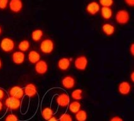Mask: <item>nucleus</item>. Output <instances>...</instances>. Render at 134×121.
I'll return each instance as SVG.
<instances>
[{
  "instance_id": "obj_24",
  "label": "nucleus",
  "mask_w": 134,
  "mask_h": 121,
  "mask_svg": "<svg viewBox=\"0 0 134 121\" xmlns=\"http://www.w3.org/2000/svg\"><path fill=\"white\" fill-rule=\"evenodd\" d=\"M82 94H83V90L81 88H77V89L74 90V91L71 93V97L76 101H79L82 98Z\"/></svg>"
},
{
  "instance_id": "obj_11",
  "label": "nucleus",
  "mask_w": 134,
  "mask_h": 121,
  "mask_svg": "<svg viewBox=\"0 0 134 121\" xmlns=\"http://www.w3.org/2000/svg\"><path fill=\"white\" fill-rule=\"evenodd\" d=\"M61 85L62 87H64L65 89L71 90L76 85V79L72 75L65 76L63 77L61 80Z\"/></svg>"
},
{
  "instance_id": "obj_9",
  "label": "nucleus",
  "mask_w": 134,
  "mask_h": 121,
  "mask_svg": "<svg viewBox=\"0 0 134 121\" xmlns=\"http://www.w3.org/2000/svg\"><path fill=\"white\" fill-rule=\"evenodd\" d=\"M35 73L39 75H44L49 70V64L46 60L40 59L34 66Z\"/></svg>"
},
{
  "instance_id": "obj_25",
  "label": "nucleus",
  "mask_w": 134,
  "mask_h": 121,
  "mask_svg": "<svg viewBox=\"0 0 134 121\" xmlns=\"http://www.w3.org/2000/svg\"><path fill=\"white\" fill-rule=\"evenodd\" d=\"M98 3L102 7L108 8H111L114 4V1L113 0H100Z\"/></svg>"
},
{
  "instance_id": "obj_14",
  "label": "nucleus",
  "mask_w": 134,
  "mask_h": 121,
  "mask_svg": "<svg viewBox=\"0 0 134 121\" xmlns=\"http://www.w3.org/2000/svg\"><path fill=\"white\" fill-rule=\"evenodd\" d=\"M11 59H12V62L15 64L16 65H20L22 64L25 61L26 56L24 52H21L20 51H15L13 52L11 56Z\"/></svg>"
},
{
  "instance_id": "obj_12",
  "label": "nucleus",
  "mask_w": 134,
  "mask_h": 121,
  "mask_svg": "<svg viewBox=\"0 0 134 121\" xmlns=\"http://www.w3.org/2000/svg\"><path fill=\"white\" fill-rule=\"evenodd\" d=\"M101 6L98 1H91L87 4L86 11L89 15L94 16L100 12Z\"/></svg>"
},
{
  "instance_id": "obj_15",
  "label": "nucleus",
  "mask_w": 134,
  "mask_h": 121,
  "mask_svg": "<svg viewBox=\"0 0 134 121\" xmlns=\"http://www.w3.org/2000/svg\"><path fill=\"white\" fill-rule=\"evenodd\" d=\"M9 8L14 13H19L23 8V3L21 0H11L9 1Z\"/></svg>"
},
{
  "instance_id": "obj_8",
  "label": "nucleus",
  "mask_w": 134,
  "mask_h": 121,
  "mask_svg": "<svg viewBox=\"0 0 134 121\" xmlns=\"http://www.w3.org/2000/svg\"><path fill=\"white\" fill-rule=\"evenodd\" d=\"M55 102L58 106L62 108H65L68 107L71 102V99L69 95L66 93H61L56 97Z\"/></svg>"
},
{
  "instance_id": "obj_6",
  "label": "nucleus",
  "mask_w": 134,
  "mask_h": 121,
  "mask_svg": "<svg viewBox=\"0 0 134 121\" xmlns=\"http://www.w3.org/2000/svg\"><path fill=\"white\" fill-rule=\"evenodd\" d=\"M8 94L11 97L21 100L25 95L24 90L20 85H14L8 90Z\"/></svg>"
},
{
  "instance_id": "obj_37",
  "label": "nucleus",
  "mask_w": 134,
  "mask_h": 121,
  "mask_svg": "<svg viewBox=\"0 0 134 121\" xmlns=\"http://www.w3.org/2000/svg\"><path fill=\"white\" fill-rule=\"evenodd\" d=\"M2 34H3V28L1 27V25H0V36L2 35Z\"/></svg>"
},
{
  "instance_id": "obj_35",
  "label": "nucleus",
  "mask_w": 134,
  "mask_h": 121,
  "mask_svg": "<svg viewBox=\"0 0 134 121\" xmlns=\"http://www.w3.org/2000/svg\"><path fill=\"white\" fill-rule=\"evenodd\" d=\"M4 107V104L2 102V101L0 100V112H1V111H3Z\"/></svg>"
},
{
  "instance_id": "obj_28",
  "label": "nucleus",
  "mask_w": 134,
  "mask_h": 121,
  "mask_svg": "<svg viewBox=\"0 0 134 121\" xmlns=\"http://www.w3.org/2000/svg\"><path fill=\"white\" fill-rule=\"evenodd\" d=\"M8 0H0V10H4L8 7Z\"/></svg>"
},
{
  "instance_id": "obj_5",
  "label": "nucleus",
  "mask_w": 134,
  "mask_h": 121,
  "mask_svg": "<svg viewBox=\"0 0 134 121\" xmlns=\"http://www.w3.org/2000/svg\"><path fill=\"white\" fill-rule=\"evenodd\" d=\"M74 67L78 71H85L88 66V59L85 55H80L74 59Z\"/></svg>"
},
{
  "instance_id": "obj_19",
  "label": "nucleus",
  "mask_w": 134,
  "mask_h": 121,
  "mask_svg": "<svg viewBox=\"0 0 134 121\" xmlns=\"http://www.w3.org/2000/svg\"><path fill=\"white\" fill-rule=\"evenodd\" d=\"M100 13L103 19L108 20L112 18L113 13L111 8L102 7L100 9Z\"/></svg>"
},
{
  "instance_id": "obj_23",
  "label": "nucleus",
  "mask_w": 134,
  "mask_h": 121,
  "mask_svg": "<svg viewBox=\"0 0 134 121\" xmlns=\"http://www.w3.org/2000/svg\"><path fill=\"white\" fill-rule=\"evenodd\" d=\"M76 121H86L88 119V114L85 110H81L75 114Z\"/></svg>"
},
{
  "instance_id": "obj_3",
  "label": "nucleus",
  "mask_w": 134,
  "mask_h": 121,
  "mask_svg": "<svg viewBox=\"0 0 134 121\" xmlns=\"http://www.w3.org/2000/svg\"><path fill=\"white\" fill-rule=\"evenodd\" d=\"M21 100L11 97L7 98L4 103V106L7 109L11 111H18L21 107Z\"/></svg>"
},
{
  "instance_id": "obj_4",
  "label": "nucleus",
  "mask_w": 134,
  "mask_h": 121,
  "mask_svg": "<svg viewBox=\"0 0 134 121\" xmlns=\"http://www.w3.org/2000/svg\"><path fill=\"white\" fill-rule=\"evenodd\" d=\"M130 15L129 12L125 9H121L116 12L115 15V20L120 25H126L129 22Z\"/></svg>"
},
{
  "instance_id": "obj_20",
  "label": "nucleus",
  "mask_w": 134,
  "mask_h": 121,
  "mask_svg": "<svg viewBox=\"0 0 134 121\" xmlns=\"http://www.w3.org/2000/svg\"><path fill=\"white\" fill-rule=\"evenodd\" d=\"M41 115L44 120H48L54 116V112L52 108L49 107H46L42 108L41 111Z\"/></svg>"
},
{
  "instance_id": "obj_17",
  "label": "nucleus",
  "mask_w": 134,
  "mask_h": 121,
  "mask_svg": "<svg viewBox=\"0 0 134 121\" xmlns=\"http://www.w3.org/2000/svg\"><path fill=\"white\" fill-rule=\"evenodd\" d=\"M41 59V55L36 50H31L28 54V60L32 64H35Z\"/></svg>"
},
{
  "instance_id": "obj_32",
  "label": "nucleus",
  "mask_w": 134,
  "mask_h": 121,
  "mask_svg": "<svg viewBox=\"0 0 134 121\" xmlns=\"http://www.w3.org/2000/svg\"><path fill=\"white\" fill-rule=\"evenodd\" d=\"M129 52H130L131 56H134V43L133 42L130 44V47H129Z\"/></svg>"
},
{
  "instance_id": "obj_13",
  "label": "nucleus",
  "mask_w": 134,
  "mask_h": 121,
  "mask_svg": "<svg viewBox=\"0 0 134 121\" xmlns=\"http://www.w3.org/2000/svg\"><path fill=\"white\" fill-rule=\"evenodd\" d=\"M132 91V85L127 81H122L118 85V91L122 95H128Z\"/></svg>"
},
{
  "instance_id": "obj_26",
  "label": "nucleus",
  "mask_w": 134,
  "mask_h": 121,
  "mask_svg": "<svg viewBox=\"0 0 134 121\" xmlns=\"http://www.w3.org/2000/svg\"><path fill=\"white\" fill-rule=\"evenodd\" d=\"M59 121H73V119L69 114L64 113L60 116Z\"/></svg>"
},
{
  "instance_id": "obj_18",
  "label": "nucleus",
  "mask_w": 134,
  "mask_h": 121,
  "mask_svg": "<svg viewBox=\"0 0 134 121\" xmlns=\"http://www.w3.org/2000/svg\"><path fill=\"white\" fill-rule=\"evenodd\" d=\"M43 35H44V32H43L42 29H34L31 33V38H32L33 41L35 42H38L42 39Z\"/></svg>"
},
{
  "instance_id": "obj_16",
  "label": "nucleus",
  "mask_w": 134,
  "mask_h": 121,
  "mask_svg": "<svg viewBox=\"0 0 134 121\" xmlns=\"http://www.w3.org/2000/svg\"><path fill=\"white\" fill-rule=\"evenodd\" d=\"M102 30L103 33L108 37L112 36L115 33L116 28L114 25L111 23H104L102 26Z\"/></svg>"
},
{
  "instance_id": "obj_34",
  "label": "nucleus",
  "mask_w": 134,
  "mask_h": 121,
  "mask_svg": "<svg viewBox=\"0 0 134 121\" xmlns=\"http://www.w3.org/2000/svg\"><path fill=\"white\" fill-rule=\"evenodd\" d=\"M47 121H59V119H57V117H55V116H53V117H52L51 118V119H49V120H47Z\"/></svg>"
},
{
  "instance_id": "obj_10",
  "label": "nucleus",
  "mask_w": 134,
  "mask_h": 121,
  "mask_svg": "<svg viewBox=\"0 0 134 121\" xmlns=\"http://www.w3.org/2000/svg\"><path fill=\"white\" fill-rule=\"evenodd\" d=\"M25 95L29 98H34L38 94V88L37 85L33 83H29L25 85L24 88Z\"/></svg>"
},
{
  "instance_id": "obj_27",
  "label": "nucleus",
  "mask_w": 134,
  "mask_h": 121,
  "mask_svg": "<svg viewBox=\"0 0 134 121\" xmlns=\"http://www.w3.org/2000/svg\"><path fill=\"white\" fill-rule=\"evenodd\" d=\"M4 121H19V119L16 114H9L4 118Z\"/></svg>"
},
{
  "instance_id": "obj_33",
  "label": "nucleus",
  "mask_w": 134,
  "mask_h": 121,
  "mask_svg": "<svg viewBox=\"0 0 134 121\" xmlns=\"http://www.w3.org/2000/svg\"><path fill=\"white\" fill-rule=\"evenodd\" d=\"M130 78L132 82H134V71H132L130 74Z\"/></svg>"
},
{
  "instance_id": "obj_30",
  "label": "nucleus",
  "mask_w": 134,
  "mask_h": 121,
  "mask_svg": "<svg viewBox=\"0 0 134 121\" xmlns=\"http://www.w3.org/2000/svg\"><path fill=\"white\" fill-rule=\"evenodd\" d=\"M6 97V92L3 88H0V100H2Z\"/></svg>"
},
{
  "instance_id": "obj_22",
  "label": "nucleus",
  "mask_w": 134,
  "mask_h": 121,
  "mask_svg": "<svg viewBox=\"0 0 134 121\" xmlns=\"http://www.w3.org/2000/svg\"><path fill=\"white\" fill-rule=\"evenodd\" d=\"M68 107H69V111L74 114L81 109V104L79 101L74 100L72 102H70Z\"/></svg>"
},
{
  "instance_id": "obj_36",
  "label": "nucleus",
  "mask_w": 134,
  "mask_h": 121,
  "mask_svg": "<svg viewBox=\"0 0 134 121\" xmlns=\"http://www.w3.org/2000/svg\"><path fill=\"white\" fill-rule=\"evenodd\" d=\"M3 65V60L1 59V57H0V70H1V69H2Z\"/></svg>"
},
{
  "instance_id": "obj_21",
  "label": "nucleus",
  "mask_w": 134,
  "mask_h": 121,
  "mask_svg": "<svg viewBox=\"0 0 134 121\" xmlns=\"http://www.w3.org/2000/svg\"><path fill=\"white\" fill-rule=\"evenodd\" d=\"M31 43L29 40L23 39L20 42L18 45V49L20 51L23 52H27L30 49Z\"/></svg>"
},
{
  "instance_id": "obj_1",
  "label": "nucleus",
  "mask_w": 134,
  "mask_h": 121,
  "mask_svg": "<svg viewBox=\"0 0 134 121\" xmlns=\"http://www.w3.org/2000/svg\"><path fill=\"white\" fill-rule=\"evenodd\" d=\"M16 44L13 38L6 37L0 40V49L5 53H10L15 50Z\"/></svg>"
},
{
  "instance_id": "obj_29",
  "label": "nucleus",
  "mask_w": 134,
  "mask_h": 121,
  "mask_svg": "<svg viewBox=\"0 0 134 121\" xmlns=\"http://www.w3.org/2000/svg\"><path fill=\"white\" fill-rule=\"evenodd\" d=\"M109 121H124V119L119 116H115L110 118Z\"/></svg>"
},
{
  "instance_id": "obj_31",
  "label": "nucleus",
  "mask_w": 134,
  "mask_h": 121,
  "mask_svg": "<svg viewBox=\"0 0 134 121\" xmlns=\"http://www.w3.org/2000/svg\"><path fill=\"white\" fill-rule=\"evenodd\" d=\"M125 3L130 7H134V1L133 0H125Z\"/></svg>"
},
{
  "instance_id": "obj_2",
  "label": "nucleus",
  "mask_w": 134,
  "mask_h": 121,
  "mask_svg": "<svg viewBox=\"0 0 134 121\" xmlns=\"http://www.w3.org/2000/svg\"><path fill=\"white\" fill-rule=\"evenodd\" d=\"M40 50L44 54H51L55 49V43L52 39L49 38L42 40L40 44Z\"/></svg>"
},
{
  "instance_id": "obj_7",
  "label": "nucleus",
  "mask_w": 134,
  "mask_h": 121,
  "mask_svg": "<svg viewBox=\"0 0 134 121\" xmlns=\"http://www.w3.org/2000/svg\"><path fill=\"white\" fill-rule=\"evenodd\" d=\"M72 58L68 57H62L59 59L57 63V66L59 70L62 71H66L71 67Z\"/></svg>"
}]
</instances>
